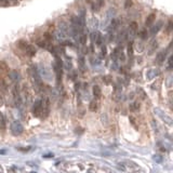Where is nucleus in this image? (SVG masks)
<instances>
[{
	"label": "nucleus",
	"mask_w": 173,
	"mask_h": 173,
	"mask_svg": "<svg viewBox=\"0 0 173 173\" xmlns=\"http://www.w3.org/2000/svg\"><path fill=\"white\" fill-rule=\"evenodd\" d=\"M116 12L114 9H109L106 13H105V16H104V19H103V23H102V27H103V29H107L108 25L110 23V21L114 19V16H115Z\"/></svg>",
	"instance_id": "1"
},
{
	"label": "nucleus",
	"mask_w": 173,
	"mask_h": 173,
	"mask_svg": "<svg viewBox=\"0 0 173 173\" xmlns=\"http://www.w3.org/2000/svg\"><path fill=\"white\" fill-rule=\"evenodd\" d=\"M33 114H34L36 117H40L41 114H42V101L38 100L36 101L33 105Z\"/></svg>",
	"instance_id": "2"
},
{
	"label": "nucleus",
	"mask_w": 173,
	"mask_h": 173,
	"mask_svg": "<svg viewBox=\"0 0 173 173\" xmlns=\"http://www.w3.org/2000/svg\"><path fill=\"white\" fill-rule=\"evenodd\" d=\"M23 131H24V128H23V126H22V124H21L19 122L15 121V122L12 123V126H11V132L14 135L22 134V133H23Z\"/></svg>",
	"instance_id": "3"
},
{
	"label": "nucleus",
	"mask_w": 173,
	"mask_h": 173,
	"mask_svg": "<svg viewBox=\"0 0 173 173\" xmlns=\"http://www.w3.org/2000/svg\"><path fill=\"white\" fill-rule=\"evenodd\" d=\"M41 101H42V114H41V116L47 117L48 114H49V110H50V101H49L48 97Z\"/></svg>",
	"instance_id": "4"
},
{
	"label": "nucleus",
	"mask_w": 173,
	"mask_h": 173,
	"mask_svg": "<svg viewBox=\"0 0 173 173\" xmlns=\"http://www.w3.org/2000/svg\"><path fill=\"white\" fill-rule=\"evenodd\" d=\"M162 26H163V22L162 21H159V22H157L156 23V25H154V26L150 28V35L151 36H155V35H157L158 33H159V31L162 28Z\"/></svg>",
	"instance_id": "5"
},
{
	"label": "nucleus",
	"mask_w": 173,
	"mask_h": 173,
	"mask_svg": "<svg viewBox=\"0 0 173 173\" xmlns=\"http://www.w3.org/2000/svg\"><path fill=\"white\" fill-rule=\"evenodd\" d=\"M9 77L11 79L12 81H14V82H19L21 80V75L17 70H12L9 73Z\"/></svg>",
	"instance_id": "6"
},
{
	"label": "nucleus",
	"mask_w": 173,
	"mask_h": 173,
	"mask_svg": "<svg viewBox=\"0 0 173 173\" xmlns=\"http://www.w3.org/2000/svg\"><path fill=\"white\" fill-rule=\"evenodd\" d=\"M167 58V51H161L157 54V58H156V62H157L159 65H161L162 63L165 61Z\"/></svg>",
	"instance_id": "7"
},
{
	"label": "nucleus",
	"mask_w": 173,
	"mask_h": 173,
	"mask_svg": "<svg viewBox=\"0 0 173 173\" xmlns=\"http://www.w3.org/2000/svg\"><path fill=\"white\" fill-rule=\"evenodd\" d=\"M136 29H138V24L135 22H132L130 24V26H129V35H128V37H131V39L133 38V36L136 33Z\"/></svg>",
	"instance_id": "8"
},
{
	"label": "nucleus",
	"mask_w": 173,
	"mask_h": 173,
	"mask_svg": "<svg viewBox=\"0 0 173 173\" xmlns=\"http://www.w3.org/2000/svg\"><path fill=\"white\" fill-rule=\"evenodd\" d=\"M158 75V70L157 69H149L146 74V77L148 80H151V79H154L156 76Z\"/></svg>",
	"instance_id": "9"
},
{
	"label": "nucleus",
	"mask_w": 173,
	"mask_h": 173,
	"mask_svg": "<svg viewBox=\"0 0 173 173\" xmlns=\"http://www.w3.org/2000/svg\"><path fill=\"white\" fill-rule=\"evenodd\" d=\"M8 90V85L6 83V81L2 77H0V92L1 93H6Z\"/></svg>",
	"instance_id": "10"
},
{
	"label": "nucleus",
	"mask_w": 173,
	"mask_h": 173,
	"mask_svg": "<svg viewBox=\"0 0 173 173\" xmlns=\"http://www.w3.org/2000/svg\"><path fill=\"white\" fill-rule=\"evenodd\" d=\"M93 95L95 99H100L102 96V91H101V88L99 85H94L93 87Z\"/></svg>",
	"instance_id": "11"
},
{
	"label": "nucleus",
	"mask_w": 173,
	"mask_h": 173,
	"mask_svg": "<svg viewBox=\"0 0 173 173\" xmlns=\"http://www.w3.org/2000/svg\"><path fill=\"white\" fill-rule=\"evenodd\" d=\"M25 51H26L27 55H29V56H34L36 54V48L34 46H27L25 48Z\"/></svg>",
	"instance_id": "12"
},
{
	"label": "nucleus",
	"mask_w": 173,
	"mask_h": 173,
	"mask_svg": "<svg viewBox=\"0 0 173 173\" xmlns=\"http://www.w3.org/2000/svg\"><path fill=\"white\" fill-rule=\"evenodd\" d=\"M155 19H156V14H155V13H151V14H149V15L146 17V22H145L146 26H149V25H151Z\"/></svg>",
	"instance_id": "13"
},
{
	"label": "nucleus",
	"mask_w": 173,
	"mask_h": 173,
	"mask_svg": "<svg viewBox=\"0 0 173 173\" xmlns=\"http://www.w3.org/2000/svg\"><path fill=\"white\" fill-rule=\"evenodd\" d=\"M138 37L142 39V40L147 39V37H148V33H147L146 28H143V29H141V31L138 33Z\"/></svg>",
	"instance_id": "14"
},
{
	"label": "nucleus",
	"mask_w": 173,
	"mask_h": 173,
	"mask_svg": "<svg viewBox=\"0 0 173 173\" xmlns=\"http://www.w3.org/2000/svg\"><path fill=\"white\" fill-rule=\"evenodd\" d=\"M102 42H103V36L100 33H96V38H95V43L97 47L102 46Z\"/></svg>",
	"instance_id": "15"
},
{
	"label": "nucleus",
	"mask_w": 173,
	"mask_h": 173,
	"mask_svg": "<svg viewBox=\"0 0 173 173\" xmlns=\"http://www.w3.org/2000/svg\"><path fill=\"white\" fill-rule=\"evenodd\" d=\"M78 39H79V42H80L81 44H85V43H87V40H88V36L85 34H80L79 37H78Z\"/></svg>",
	"instance_id": "16"
},
{
	"label": "nucleus",
	"mask_w": 173,
	"mask_h": 173,
	"mask_svg": "<svg viewBox=\"0 0 173 173\" xmlns=\"http://www.w3.org/2000/svg\"><path fill=\"white\" fill-rule=\"evenodd\" d=\"M89 109L91 110V112H95L96 109H97V103H96L95 101H92L90 105H89Z\"/></svg>",
	"instance_id": "17"
},
{
	"label": "nucleus",
	"mask_w": 173,
	"mask_h": 173,
	"mask_svg": "<svg viewBox=\"0 0 173 173\" xmlns=\"http://www.w3.org/2000/svg\"><path fill=\"white\" fill-rule=\"evenodd\" d=\"M91 22H92V28L94 29V31H96L97 28H99V19H96V17H93L92 19H91Z\"/></svg>",
	"instance_id": "18"
},
{
	"label": "nucleus",
	"mask_w": 173,
	"mask_h": 173,
	"mask_svg": "<svg viewBox=\"0 0 173 173\" xmlns=\"http://www.w3.org/2000/svg\"><path fill=\"white\" fill-rule=\"evenodd\" d=\"M138 108H140V103L138 102H134V103H132L130 105V110H132V112L138 110Z\"/></svg>",
	"instance_id": "19"
},
{
	"label": "nucleus",
	"mask_w": 173,
	"mask_h": 173,
	"mask_svg": "<svg viewBox=\"0 0 173 173\" xmlns=\"http://www.w3.org/2000/svg\"><path fill=\"white\" fill-rule=\"evenodd\" d=\"M128 55H129V58H133V46H132V42L129 43V47H128Z\"/></svg>",
	"instance_id": "20"
},
{
	"label": "nucleus",
	"mask_w": 173,
	"mask_h": 173,
	"mask_svg": "<svg viewBox=\"0 0 173 173\" xmlns=\"http://www.w3.org/2000/svg\"><path fill=\"white\" fill-rule=\"evenodd\" d=\"M103 1L104 0H97V2H95V11H97L99 9H101V7L103 6Z\"/></svg>",
	"instance_id": "21"
},
{
	"label": "nucleus",
	"mask_w": 173,
	"mask_h": 173,
	"mask_svg": "<svg viewBox=\"0 0 173 173\" xmlns=\"http://www.w3.org/2000/svg\"><path fill=\"white\" fill-rule=\"evenodd\" d=\"M135 50L138 51V52H142L144 50V47H143L142 43H135Z\"/></svg>",
	"instance_id": "22"
},
{
	"label": "nucleus",
	"mask_w": 173,
	"mask_h": 173,
	"mask_svg": "<svg viewBox=\"0 0 173 173\" xmlns=\"http://www.w3.org/2000/svg\"><path fill=\"white\" fill-rule=\"evenodd\" d=\"M0 127H1V129H2V130H4V129H6V120H4L3 116L0 118Z\"/></svg>",
	"instance_id": "23"
},
{
	"label": "nucleus",
	"mask_w": 173,
	"mask_h": 173,
	"mask_svg": "<svg viewBox=\"0 0 173 173\" xmlns=\"http://www.w3.org/2000/svg\"><path fill=\"white\" fill-rule=\"evenodd\" d=\"M19 47H21V48H24V49H25V48L28 46L26 41H23V40H21V41L19 42Z\"/></svg>",
	"instance_id": "24"
},
{
	"label": "nucleus",
	"mask_w": 173,
	"mask_h": 173,
	"mask_svg": "<svg viewBox=\"0 0 173 173\" xmlns=\"http://www.w3.org/2000/svg\"><path fill=\"white\" fill-rule=\"evenodd\" d=\"M0 68L3 69V70H7L8 67H7V64L4 63V62H0Z\"/></svg>",
	"instance_id": "25"
},
{
	"label": "nucleus",
	"mask_w": 173,
	"mask_h": 173,
	"mask_svg": "<svg viewBox=\"0 0 173 173\" xmlns=\"http://www.w3.org/2000/svg\"><path fill=\"white\" fill-rule=\"evenodd\" d=\"M118 58H119L120 61H122V62H124V60H126V58H124V53H123V52H119Z\"/></svg>",
	"instance_id": "26"
},
{
	"label": "nucleus",
	"mask_w": 173,
	"mask_h": 173,
	"mask_svg": "<svg viewBox=\"0 0 173 173\" xmlns=\"http://www.w3.org/2000/svg\"><path fill=\"white\" fill-rule=\"evenodd\" d=\"M172 55L171 56H169V61H168V68L171 69L172 68Z\"/></svg>",
	"instance_id": "27"
},
{
	"label": "nucleus",
	"mask_w": 173,
	"mask_h": 173,
	"mask_svg": "<svg viewBox=\"0 0 173 173\" xmlns=\"http://www.w3.org/2000/svg\"><path fill=\"white\" fill-rule=\"evenodd\" d=\"M131 6H132V0H127V1H126V4H124L126 9H128L129 7H131Z\"/></svg>",
	"instance_id": "28"
},
{
	"label": "nucleus",
	"mask_w": 173,
	"mask_h": 173,
	"mask_svg": "<svg viewBox=\"0 0 173 173\" xmlns=\"http://www.w3.org/2000/svg\"><path fill=\"white\" fill-rule=\"evenodd\" d=\"M17 149H19V151H29V150H31V147H24V148L19 147V148H17Z\"/></svg>",
	"instance_id": "29"
},
{
	"label": "nucleus",
	"mask_w": 173,
	"mask_h": 173,
	"mask_svg": "<svg viewBox=\"0 0 173 173\" xmlns=\"http://www.w3.org/2000/svg\"><path fill=\"white\" fill-rule=\"evenodd\" d=\"M106 53H107V49H106V47H103V48H102V55L105 56Z\"/></svg>",
	"instance_id": "30"
},
{
	"label": "nucleus",
	"mask_w": 173,
	"mask_h": 173,
	"mask_svg": "<svg viewBox=\"0 0 173 173\" xmlns=\"http://www.w3.org/2000/svg\"><path fill=\"white\" fill-rule=\"evenodd\" d=\"M3 104V99H2V96L0 95V105H2Z\"/></svg>",
	"instance_id": "31"
},
{
	"label": "nucleus",
	"mask_w": 173,
	"mask_h": 173,
	"mask_svg": "<svg viewBox=\"0 0 173 173\" xmlns=\"http://www.w3.org/2000/svg\"><path fill=\"white\" fill-rule=\"evenodd\" d=\"M7 1H8V0H0V2H3V3L4 2H7Z\"/></svg>",
	"instance_id": "32"
},
{
	"label": "nucleus",
	"mask_w": 173,
	"mask_h": 173,
	"mask_svg": "<svg viewBox=\"0 0 173 173\" xmlns=\"http://www.w3.org/2000/svg\"><path fill=\"white\" fill-rule=\"evenodd\" d=\"M0 154H4V150H0Z\"/></svg>",
	"instance_id": "33"
}]
</instances>
